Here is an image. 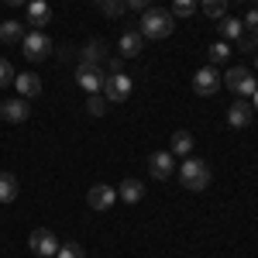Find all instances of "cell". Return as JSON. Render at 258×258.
Masks as SVG:
<instances>
[{
	"mask_svg": "<svg viewBox=\"0 0 258 258\" xmlns=\"http://www.w3.org/2000/svg\"><path fill=\"white\" fill-rule=\"evenodd\" d=\"M14 86L21 90V97H38L41 93V80L35 76V73H21V76H14Z\"/></svg>",
	"mask_w": 258,
	"mask_h": 258,
	"instance_id": "17",
	"label": "cell"
},
{
	"mask_svg": "<svg viewBox=\"0 0 258 258\" xmlns=\"http://www.w3.org/2000/svg\"><path fill=\"white\" fill-rule=\"evenodd\" d=\"M18 193H21L18 179L11 176V172H0V203H14Z\"/></svg>",
	"mask_w": 258,
	"mask_h": 258,
	"instance_id": "20",
	"label": "cell"
},
{
	"mask_svg": "<svg viewBox=\"0 0 258 258\" xmlns=\"http://www.w3.org/2000/svg\"><path fill=\"white\" fill-rule=\"evenodd\" d=\"M227 55H231V45L227 41H217V45H210L207 48V66H220V62H227Z\"/></svg>",
	"mask_w": 258,
	"mask_h": 258,
	"instance_id": "22",
	"label": "cell"
},
{
	"mask_svg": "<svg viewBox=\"0 0 258 258\" xmlns=\"http://www.w3.org/2000/svg\"><path fill=\"white\" fill-rule=\"evenodd\" d=\"M93 4H97V7L103 11V14H107V18H114V21H117L120 14L127 11V7H124V0H93Z\"/></svg>",
	"mask_w": 258,
	"mask_h": 258,
	"instance_id": "24",
	"label": "cell"
},
{
	"mask_svg": "<svg viewBox=\"0 0 258 258\" xmlns=\"http://www.w3.org/2000/svg\"><path fill=\"white\" fill-rule=\"evenodd\" d=\"M107 110V97H100V93H90V100H86V114L90 117H100Z\"/></svg>",
	"mask_w": 258,
	"mask_h": 258,
	"instance_id": "25",
	"label": "cell"
},
{
	"mask_svg": "<svg viewBox=\"0 0 258 258\" xmlns=\"http://www.w3.org/2000/svg\"><path fill=\"white\" fill-rule=\"evenodd\" d=\"M52 48H55V41L48 38L45 31H24V38H21V52H24V59H28V62L48 59Z\"/></svg>",
	"mask_w": 258,
	"mask_h": 258,
	"instance_id": "3",
	"label": "cell"
},
{
	"mask_svg": "<svg viewBox=\"0 0 258 258\" xmlns=\"http://www.w3.org/2000/svg\"><path fill=\"white\" fill-rule=\"evenodd\" d=\"M21 38H24V24L14 18H7V21H0V41L4 45H21Z\"/></svg>",
	"mask_w": 258,
	"mask_h": 258,
	"instance_id": "16",
	"label": "cell"
},
{
	"mask_svg": "<svg viewBox=\"0 0 258 258\" xmlns=\"http://www.w3.org/2000/svg\"><path fill=\"white\" fill-rule=\"evenodd\" d=\"M138 31L145 41H162L176 31V18L165 7H148V11H141V18H138Z\"/></svg>",
	"mask_w": 258,
	"mask_h": 258,
	"instance_id": "1",
	"label": "cell"
},
{
	"mask_svg": "<svg viewBox=\"0 0 258 258\" xmlns=\"http://www.w3.org/2000/svg\"><path fill=\"white\" fill-rule=\"evenodd\" d=\"M200 7H203L207 18H214V21H220L227 14V0H200Z\"/></svg>",
	"mask_w": 258,
	"mask_h": 258,
	"instance_id": "23",
	"label": "cell"
},
{
	"mask_svg": "<svg viewBox=\"0 0 258 258\" xmlns=\"http://www.w3.org/2000/svg\"><path fill=\"white\" fill-rule=\"evenodd\" d=\"M238 48H241V52H258V35H241Z\"/></svg>",
	"mask_w": 258,
	"mask_h": 258,
	"instance_id": "29",
	"label": "cell"
},
{
	"mask_svg": "<svg viewBox=\"0 0 258 258\" xmlns=\"http://www.w3.org/2000/svg\"><path fill=\"white\" fill-rule=\"evenodd\" d=\"M117 197L124 200V203H138V200L145 197V186H141L138 179H124L117 186Z\"/></svg>",
	"mask_w": 258,
	"mask_h": 258,
	"instance_id": "19",
	"label": "cell"
},
{
	"mask_svg": "<svg viewBox=\"0 0 258 258\" xmlns=\"http://www.w3.org/2000/svg\"><path fill=\"white\" fill-rule=\"evenodd\" d=\"M124 7H131V11H148L152 0H124Z\"/></svg>",
	"mask_w": 258,
	"mask_h": 258,
	"instance_id": "32",
	"label": "cell"
},
{
	"mask_svg": "<svg viewBox=\"0 0 258 258\" xmlns=\"http://www.w3.org/2000/svg\"><path fill=\"white\" fill-rule=\"evenodd\" d=\"M4 4H7V7H24L28 0H4Z\"/></svg>",
	"mask_w": 258,
	"mask_h": 258,
	"instance_id": "33",
	"label": "cell"
},
{
	"mask_svg": "<svg viewBox=\"0 0 258 258\" xmlns=\"http://www.w3.org/2000/svg\"><path fill=\"white\" fill-rule=\"evenodd\" d=\"M48 258H55V255H48Z\"/></svg>",
	"mask_w": 258,
	"mask_h": 258,
	"instance_id": "34",
	"label": "cell"
},
{
	"mask_svg": "<svg viewBox=\"0 0 258 258\" xmlns=\"http://www.w3.org/2000/svg\"><path fill=\"white\" fill-rule=\"evenodd\" d=\"M197 0H172V18H193Z\"/></svg>",
	"mask_w": 258,
	"mask_h": 258,
	"instance_id": "26",
	"label": "cell"
},
{
	"mask_svg": "<svg viewBox=\"0 0 258 258\" xmlns=\"http://www.w3.org/2000/svg\"><path fill=\"white\" fill-rule=\"evenodd\" d=\"M251 120H255V107H251L248 100H238V103L227 107V124H231V127H248Z\"/></svg>",
	"mask_w": 258,
	"mask_h": 258,
	"instance_id": "12",
	"label": "cell"
},
{
	"mask_svg": "<svg viewBox=\"0 0 258 258\" xmlns=\"http://www.w3.org/2000/svg\"><path fill=\"white\" fill-rule=\"evenodd\" d=\"M76 83H80L86 93H103L107 69H103V66H93V62H80V69H76Z\"/></svg>",
	"mask_w": 258,
	"mask_h": 258,
	"instance_id": "5",
	"label": "cell"
},
{
	"mask_svg": "<svg viewBox=\"0 0 258 258\" xmlns=\"http://www.w3.org/2000/svg\"><path fill=\"white\" fill-rule=\"evenodd\" d=\"M103 69H107V73H124V59H120V55H110V59L103 62Z\"/></svg>",
	"mask_w": 258,
	"mask_h": 258,
	"instance_id": "31",
	"label": "cell"
},
{
	"mask_svg": "<svg viewBox=\"0 0 258 258\" xmlns=\"http://www.w3.org/2000/svg\"><path fill=\"white\" fill-rule=\"evenodd\" d=\"M110 59V48H107V41L103 38H93L83 45V62H93V66H103V62Z\"/></svg>",
	"mask_w": 258,
	"mask_h": 258,
	"instance_id": "15",
	"label": "cell"
},
{
	"mask_svg": "<svg viewBox=\"0 0 258 258\" xmlns=\"http://www.w3.org/2000/svg\"><path fill=\"white\" fill-rule=\"evenodd\" d=\"M217 90H220V69L217 66H203V69L193 73V93H200V97H214Z\"/></svg>",
	"mask_w": 258,
	"mask_h": 258,
	"instance_id": "7",
	"label": "cell"
},
{
	"mask_svg": "<svg viewBox=\"0 0 258 258\" xmlns=\"http://www.w3.org/2000/svg\"><path fill=\"white\" fill-rule=\"evenodd\" d=\"M59 244H62V241L55 238L52 231H45V227H38V231H31V234H28V248H31L38 258L55 255V251H59Z\"/></svg>",
	"mask_w": 258,
	"mask_h": 258,
	"instance_id": "9",
	"label": "cell"
},
{
	"mask_svg": "<svg viewBox=\"0 0 258 258\" xmlns=\"http://www.w3.org/2000/svg\"><path fill=\"white\" fill-rule=\"evenodd\" d=\"M14 76H18V73H14V66H11L7 59H0V90H4V86H11Z\"/></svg>",
	"mask_w": 258,
	"mask_h": 258,
	"instance_id": "28",
	"label": "cell"
},
{
	"mask_svg": "<svg viewBox=\"0 0 258 258\" xmlns=\"http://www.w3.org/2000/svg\"><path fill=\"white\" fill-rule=\"evenodd\" d=\"M28 117H31V103L24 97L0 100V120H7V124H24Z\"/></svg>",
	"mask_w": 258,
	"mask_h": 258,
	"instance_id": "8",
	"label": "cell"
},
{
	"mask_svg": "<svg viewBox=\"0 0 258 258\" xmlns=\"http://www.w3.org/2000/svg\"><path fill=\"white\" fill-rule=\"evenodd\" d=\"M241 24L248 28V35H258V11H248V18H241Z\"/></svg>",
	"mask_w": 258,
	"mask_h": 258,
	"instance_id": "30",
	"label": "cell"
},
{
	"mask_svg": "<svg viewBox=\"0 0 258 258\" xmlns=\"http://www.w3.org/2000/svg\"><path fill=\"white\" fill-rule=\"evenodd\" d=\"M55 258H83V248L76 244V241H62L59 251H55Z\"/></svg>",
	"mask_w": 258,
	"mask_h": 258,
	"instance_id": "27",
	"label": "cell"
},
{
	"mask_svg": "<svg viewBox=\"0 0 258 258\" xmlns=\"http://www.w3.org/2000/svg\"><path fill=\"white\" fill-rule=\"evenodd\" d=\"M131 90H135V83H131L127 73H110L107 83H103V97H107V103H124V100L131 97Z\"/></svg>",
	"mask_w": 258,
	"mask_h": 258,
	"instance_id": "6",
	"label": "cell"
},
{
	"mask_svg": "<svg viewBox=\"0 0 258 258\" xmlns=\"http://www.w3.org/2000/svg\"><path fill=\"white\" fill-rule=\"evenodd\" d=\"M176 176H179V186H186V189H193V193H203V189L210 186V165H207L203 159L186 155Z\"/></svg>",
	"mask_w": 258,
	"mask_h": 258,
	"instance_id": "2",
	"label": "cell"
},
{
	"mask_svg": "<svg viewBox=\"0 0 258 258\" xmlns=\"http://www.w3.org/2000/svg\"><path fill=\"white\" fill-rule=\"evenodd\" d=\"M172 155H179V159L193 155V131H176L172 135Z\"/></svg>",
	"mask_w": 258,
	"mask_h": 258,
	"instance_id": "21",
	"label": "cell"
},
{
	"mask_svg": "<svg viewBox=\"0 0 258 258\" xmlns=\"http://www.w3.org/2000/svg\"><path fill=\"white\" fill-rule=\"evenodd\" d=\"M217 28H220V38H227V41H238L241 35H244V24H241V18H224L217 21Z\"/></svg>",
	"mask_w": 258,
	"mask_h": 258,
	"instance_id": "18",
	"label": "cell"
},
{
	"mask_svg": "<svg viewBox=\"0 0 258 258\" xmlns=\"http://www.w3.org/2000/svg\"><path fill=\"white\" fill-rule=\"evenodd\" d=\"M224 86H227L231 93H238L241 100H248L258 90V80H255V73H251V69L234 66V69H227V73H224Z\"/></svg>",
	"mask_w": 258,
	"mask_h": 258,
	"instance_id": "4",
	"label": "cell"
},
{
	"mask_svg": "<svg viewBox=\"0 0 258 258\" xmlns=\"http://www.w3.org/2000/svg\"><path fill=\"white\" fill-rule=\"evenodd\" d=\"M48 21H52L48 0H28V24H35V31H41Z\"/></svg>",
	"mask_w": 258,
	"mask_h": 258,
	"instance_id": "14",
	"label": "cell"
},
{
	"mask_svg": "<svg viewBox=\"0 0 258 258\" xmlns=\"http://www.w3.org/2000/svg\"><path fill=\"white\" fill-rule=\"evenodd\" d=\"M114 200H117V189H114V186L97 182V186H90V193H86V207L103 214V210H110V207H114Z\"/></svg>",
	"mask_w": 258,
	"mask_h": 258,
	"instance_id": "10",
	"label": "cell"
},
{
	"mask_svg": "<svg viewBox=\"0 0 258 258\" xmlns=\"http://www.w3.org/2000/svg\"><path fill=\"white\" fill-rule=\"evenodd\" d=\"M172 159H176L172 152H152L148 155V172L155 179H172L176 176V162Z\"/></svg>",
	"mask_w": 258,
	"mask_h": 258,
	"instance_id": "11",
	"label": "cell"
},
{
	"mask_svg": "<svg viewBox=\"0 0 258 258\" xmlns=\"http://www.w3.org/2000/svg\"><path fill=\"white\" fill-rule=\"evenodd\" d=\"M117 48H120V59H138L141 48H145L141 31H124V35H120V41H117Z\"/></svg>",
	"mask_w": 258,
	"mask_h": 258,
	"instance_id": "13",
	"label": "cell"
}]
</instances>
